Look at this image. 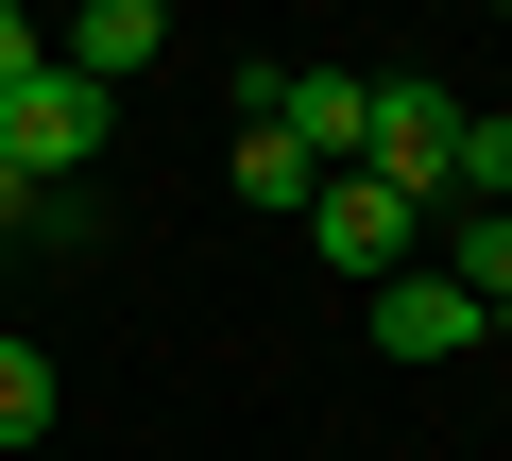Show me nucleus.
<instances>
[{"mask_svg":"<svg viewBox=\"0 0 512 461\" xmlns=\"http://www.w3.org/2000/svg\"><path fill=\"white\" fill-rule=\"evenodd\" d=\"M444 205H512V120L461 103V137H444Z\"/></svg>","mask_w":512,"mask_h":461,"instance_id":"obj_8","label":"nucleus"},{"mask_svg":"<svg viewBox=\"0 0 512 461\" xmlns=\"http://www.w3.org/2000/svg\"><path fill=\"white\" fill-rule=\"evenodd\" d=\"M103 137H120V86H86V69H69V52H35V69H18V86H0V154H18V171H35V188H52V171H86V154H103Z\"/></svg>","mask_w":512,"mask_h":461,"instance_id":"obj_1","label":"nucleus"},{"mask_svg":"<svg viewBox=\"0 0 512 461\" xmlns=\"http://www.w3.org/2000/svg\"><path fill=\"white\" fill-rule=\"evenodd\" d=\"M154 35H171V0H69V69H86V86H137Z\"/></svg>","mask_w":512,"mask_h":461,"instance_id":"obj_5","label":"nucleus"},{"mask_svg":"<svg viewBox=\"0 0 512 461\" xmlns=\"http://www.w3.org/2000/svg\"><path fill=\"white\" fill-rule=\"evenodd\" d=\"M444 274L478 291V325H512V205H461V240H444Z\"/></svg>","mask_w":512,"mask_h":461,"instance_id":"obj_7","label":"nucleus"},{"mask_svg":"<svg viewBox=\"0 0 512 461\" xmlns=\"http://www.w3.org/2000/svg\"><path fill=\"white\" fill-rule=\"evenodd\" d=\"M308 188H325V154H308L291 120H239V205H274V222H291Z\"/></svg>","mask_w":512,"mask_h":461,"instance_id":"obj_6","label":"nucleus"},{"mask_svg":"<svg viewBox=\"0 0 512 461\" xmlns=\"http://www.w3.org/2000/svg\"><path fill=\"white\" fill-rule=\"evenodd\" d=\"M495 18H512V0H495Z\"/></svg>","mask_w":512,"mask_h":461,"instance_id":"obj_12","label":"nucleus"},{"mask_svg":"<svg viewBox=\"0 0 512 461\" xmlns=\"http://www.w3.org/2000/svg\"><path fill=\"white\" fill-rule=\"evenodd\" d=\"M35 69V0H0V86H18Z\"/></svg>","mask_w":512,"mask_h":461,"instance_id":"obj_10","label":"nucleus"},{"mask_svg":"<svg viewBox=\"0 0 512 461\" xmlns=\"http://www.w3.org/2000/svg\"><path fill=\"white\" fill-rule=\"evenodd\" d=\"M444 137H461V103H444V86H376L359 171H376V188H410V205H444Z\"/></svg>","mask_w":512,"mask_h":461,"instance_id":"obj_3","label":"nucleus"},{"mask_svg":"<svg viewBox=\"0 0 512 461\" xmlns=\"http://www.w3.org/2000/svg\"><path fill=\"white\" fill-rule=\"evenodd\" d=\"M410 240H427L410 188H376V171H325V188H308V257H325V274L376 291V274H410Z\"/></svg>","mask_w":512,"mask_h":461,"instance_id":"obj_2","label":"nucleus"},{"mask_svg":"<svg viewBox=\"0 0 512 461\" xmlns=\"http://www.w3.org/2000/svg\"><path fill=\"white\" fill-rule=\"evenodd\" d=\"M376 342H393V359H461V342H478V291H461V274H376Z\"/></svg>","mask_w":512,"mask_h":461,"instance_id":"obj_4","label":"nucleus"},{"mask_svg":"<svg viewBox=\"0 0 512 461\" xmlns=\"http://www.w3.org/2000/svg\"><path fill=\"white\" fill-rule=\"evenodd\" d=\"M0 240H35V171L18 154H0Z\"/></svg>","mask_w":512,"mask_h":461,"instance_id":"obj_11","label":"nucleus"},{"mask_svg":"<svg viewBox=\"0 0 512 461\" xmlns=\"http://www.w3.org/2000/svg\"><path fill=\"white\" fill-rule=\"evenodd\" d=\"M35 427H52V359H35V342H0V444H35Z\"/></svg>","mask_w":512,"mask_h":461,"instance_id":"obj_9","label":"nucleus"}]
</instances>
